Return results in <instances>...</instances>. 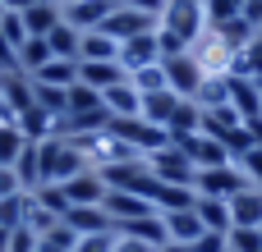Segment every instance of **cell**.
Masks as SVG:
<instances>
[{"instance_id":"8fae6325","label":"cell","mask_w":262,"mask_h":252,"mask_svg":"<svg viewBox=\"0 0 262 252\" xmlns=\"http://www.w3.org/2000/svg\"><path fill=\"white\" fill-rule=\"evenodd\" d=\"M115 5H120V0H74V5H60V18H64L69 28H78V32H92V28H101V23L111 18Z\"/></svg>"},{"instance_id":"2e32d148","label":"cell","mask_w":262,"mask_h":252,"mask_svg":"<svg viewBox=\"0 0 262 252\" xmlns=\"http://www.w3.org/2000/svg\"><path fill=\"white\" fill-rule=\"evenodd\" d=\"M161 225H166V243H198V239L207 234L193 207H184V211H161Z\"/></svg>"},{"instance_id":"b9f144b4","label":"cell","mask_w":262,"mask_h":252,"mask_svg":"<svg viewBox=\"0 0 262 252\" xmlns=\"http://www.w3.org/2000/svg\"><path fill=\"white\" fill-rule=\"evenodd\" d=\"M9 252H37V234H32L28 225L9 230Z\"/></svg>"},{"instance_id":"e575fe53","label":"cell","mask_w":262,"mask_h":252,"mask_svg":"<svg viewBox=\"0 0 262 252\" xmlns=\"http://www.w3.org/2000/svg\"><path fill=\"white\" fill-rule=\"evenodd\" d=\"M23 147H28V138L18 133V124H14V119H9V124H0V165H14Z\"/></svg>"},{"instance_id":"f35d334b","label":"cell","mask_w":262,"mask_h":252,"mask_svg":"<svg viewBox=\"0 0 262 252\" xmlns=\"http://www.w3.org/2000/svg\"><path fill=\"white\" fill-rule=\"evenodd\" d=\"M0 32H5V41L18 51V46L28 41V23H23V14H9V9H5V14H0Z\"/></svg>"},{"instance_id":"52a82bcc","label":"cell","mask_w":262,"mask_h":252,"mask_svg":"<svg viewBox=\"0 0 262 252\" xmlns=\"http://www.w3.org/2000/svg\"><path fill=\"white\" fill-rule=\"evenodd\" d=\"M101 32H106V37H115V41H129V37H143V32H157V18L120 0V5L111 9V18L101 23Z\"/></svg>"},{"instance_id":"d6a6232c","label":"cell","mask_w":262,"mask_h":252,"mask_svg":"<svg viewBox=\"0 0 262 252\" xmlns=\"http://www.w3.org/2000/svg\"><path fill=\"white\" fill-rule=\"evenodd\" d=\"M28 207H32V193H14V197H0V225L5 230H18L28 220Z\"/></svg>"},{"instance_id":"4dcf8cb0","label":"cell","mask_w":262,"mask_h":252,"mask_svg":"<svg viewBox=\"0 0 262 252\" xmlns=\"http://www.w3.org/2000/svg\"><path fill=\"white\" fill-rule=\"evenodd\" d=\"M32 83H51V87H74L78 83V60H51L41 73H32Z\"/></svg>"},{"instance_id":"9a60e30c","label":"cell","mask_w":262,"mask_h":252,"mask_svg":"<svg viewBox=\"0 0 262 252\" xmlns=\"http://www.w3.org/2000/svg\"><path fill=\"white\" fill-rule=\"evenodd\" d=\"M230 230H262V188H244V193H235L230 202Z\"/></svg>"},{"instance_id":"44dd1931","label":"cell","mask_w":262,"mask_h":252,"mask_svg":"<svg viewBox=\"0 0 262 252\" xmlns=\"http://www.w3.org/2000/svg\"><path fill=\"white\" fill-rule=\"evenodd\" d=\"M166 133H170V142L198 138V133H203V106H198V101H180V110H175V119L166 124Z\"/></svg>"},{"instance_id":"83f0119b","label":"cell","mask_w":262,"mask_h":252,"mask_svg":"<svg viewBox=\"0 0 262 252\" xmlns=\"http://www.w3.org/2000/svg\"><path fill=\"white\" fill-rule=\"evenodd\" d=\"M193 188H180V184H157L152 188V207H157V216L161 211H184V207H193Z\"/></svg>"},{"instance_id":"603a6c76","label":"cell","mask_w":262,"mask_h":252,"mask_svg":"<svg viewBox=\"0 0 262 252\" xmlns=\"http://www.w3.org/2000/svg\"><path fill=\"white\" fill-rule=\"evenodd\" d=\"M230 78L262 83V37H253L244 51H235V55H230Z\"/></svg>"},{"instance_id":"d590c367","label":"cell","mask_w":262,"mask_h":252,"mask_svg":"<svg viewBox=\"0 0 262 252\" xmlns=\"http://www.w3.org/2000/svg\"><path fill=\"white\" fill-rule=\"evenodd\" d=\"M32 197H37V207H41V211H51V216H60V220H64V211H69V197H64V188H60V184H41Z\"/></svg>"},{"instance_id":"4fadbf2b","label":"cell","mask_w":262,"mask_h":252,"mask_svg":"<svg viewBox=\"0 0 262 252\" xmlns=\"http://www.w3.org/2000/svg\"><path fill=\"white\" fill-rule=\"evenodd\" d=\"M101 106H106L111 119H138V115H143V92L124 78V83H115V87L101 92Z\"/></svg>"},{"instance_id":"5b68a950","label":"cell","mask_w":262,"mask_h":252,"mask_svg":"<svg viewBox=\"0 0 262 252\" xmlns=\"http://www.w3.org/2000/svg\"><path fill=\"white\" fill-rule=\"evenodd\" d=\"M161 73H166V87L175 92V96H184V101H193L198 96V87H203V64L184 51V55H166L161 60Z\"/></svg>"},{"instance_id":"6da1fadb","label":"cell","mask_w":262,"mask_h":252,"mask_svg":"<svg viewBox=\"0 0 262 252\" xmlns=\"http://www.w3.org/2000/svg\"><path fill=\"white\" fill-rule=\"evenodd\" d=\"M157 28H166L170 37H180L184 46H193L207 32V9H203V0H170L161 9V23Z\"/></svg>"},{"instance_id":"7bdbcfd3","label":"cell","mask_w":262,"mask_h":252,"mask_svg":"<svg viewBox=\"0 0 262 252\" xmlns=\"http://www.w3.org/2000/svg\"><path fill=\"white\" fill-rule=\"evenodd\" d=\"M111 248H115V234H83L74 252H111Z\"/></svg>"},{"instance_id":"f6af8a7d","label":"cell","mask_w":262,"mask_h":252,"mask_svg":"<svg viewBox=\"0 0 262 252\" xmlns=\"http://www.w3.org/2000/svg\"><path fill=\"white\" fill-rule=\"evenodd\" d=\"M111 252H161V248H152L147 239H134V234H115V248Z\"/></svg>"},{"instance_id":"7c38bea8","label":"cell","mask_w":262,"mask_h":252,"mask_svg":"<svg viewBox=\"0 0 262 252\" xmlns=\"http://www.w3.org/2000/svg\"><path fill=\"white\" fill-rule=\"evenodd\" d=\"M60 188H64L69 207H101V202H106V179H101V170H83V174L64 179Z\"/></svg>"},{"instance_id":"816d5d0a","label":"cell","mask_w":262,"mask_h":252,"mask_svg":"<svg viewBox=\"0 0 262 252\" xmlns=\"http://www.w3.org/2000/svg\"><path fill=\"white\" fill-rule=\"evenodd\" d=\"M161 252H193V243H166Z\"/></svg>"},{"instance_id":"8d00e7d4","label":"cell","mask_w":262,"mask_h":252,"mask_svg":"<svg viewBox=\"0 0 262 252\" xmlns=\"http://www.w3.org/2000/svg\"><path fill=\"white\" fill-rule=\"evenodd\" d=\"M97 106H101V92H97V87H88V83H74V87H69V115L97 110Z\"/></svg>"},{"instance_id":"7402d4cb","label":"cell","mask_w":262,"mask_h":252,"mask_svg":"<svg viewBox=\"0 0 262 252\" xmlns=\"http://www.w3.org/2000/svg\"><path fill=\"white\" fill-rule=\"evenodd\" d=\"M23 23H28V37H46L60 23V0H32L23 9Z\"/></svg>"},{"instance_id":"681fc988","label":"cell","mask_w":262,"mask_h":252,"mask_svg":"<svg viewBox=\"0 0 262 252\" xmlns=\"http://www.w3.org/2000/svg\"><path fill=\"white\" fill-rule=\"evenodd\" d=\"M239 14H244V18L262 32V0H244V9H239Z\"/></svg>"},{"instance_id":"9f6ffc18","label":"cell","mask_w":262,"mask_h":252,"mask_svg":"<svg viewBox=\"0 0 262 252\" xmlns=\"http://www.w3.org/2000/svg\"><path fill=\"white\" fill-rule=\"evenodd\" d=\"M258 37H262V32H258Z\"/></svg>"},{"instance_id":"f546056e","label":"cell","mask_w":262,"mask_h":252,"mask_svg":"<svg viewBox=\"0 0 262 252\" xmlns=\"http://www.w3.org/2000/svg\"><path fill=\"white\" fill-rule=\"evenodd\" d=\"M32 96H37V106H41L46 115H55V119H64V115H69V87H51V83H32Z\"/></svg>"},{"instance_id":"ac0fdd59","label":"cell","mask_w":262,"mask_h":252,"mask_svg":"<svg viewBox=\"0 0 262 252\" xmlns=\"http://www.w3.org/2000/svg\"><path fill=\"white\" fill-rule=\"evenodd\" d=\"M64 225L83 239V234H115V220L101 211V207H69L64 211Z\"/></svg>"},{"instance_id":"11a10c76","label":"cell","mask_w":262,"mask_h":252,"mask_svg":"<svg viewBox=\"0 0 262 252\" xmlns=\"http://www.w3.org/2000/svg\"><path fill=\"white\" fill-rule=\"evenodd\" d=\"M60 5H74V0H60Z\"/></svg>"},{"instance_id":"74e56055","label":"cell","mask_w":262,"mask_h":252,"mask_svg":"<svg viewBox=\"0 0 262 252\" xmlns=\"http://www.w3.org/2000/svg\"><path fill=\"white\" fill-rule=\"evenodd\" d=\"M129 83L147 96V92H161L166 87V73H161V64H147V69H138V73H129Z\"/></svg>"},{"instance_id":"d6986e66","label":"cell","mask_w":262,"mask_h":252,"mask_svg":"<svg viewBox=\"0 0 262 252\" xmlns=\"http://www.w3.org/2000/svg\"><path fill=\"white\" fill-rule=\"evenodd\" d=\"M230 106L239 110L244 124L262 119V83H249V78H230Z\"/></svg>"},{"instance_id":"4316f807","label":"cell","mask_w":262,"mask_h":252,"mask_svg":"<svg viewBox=\"0 0 262 252\" xmlns=\"http://www.w3.org/2000/svg\"><path fill=\"white\" fill-rule=\"evenodd\" d=\"M55 55H51V46H46V37H28L23 46H18V69L32 78V73H41L46 64H51Z\"/></svg>"},{"instance_id":"d4e9b609","label":"cell","mask_w":262,"mask_h":252,"mask_svg":"<svg viewBox=\"0 0 262 252\" xmlns=\"http://www.w3.org/2000/svg\"><path fill=\"white\" fill-rule=\"evenodd\" d=\"M193 211H198L203 230H212V234H230V207H226V202H216V197H193Z\"/></svg>"},{"instance_id":"e0dca14e","label":"cell","mask_w":262,"mask_h":252,"mask_svg":"<svg viewBox=\"0 0 262 252\" xmlns=\"http://www.w3.org/2000/svg\"><path fill=\"white\" fill-rule=\"evenodd\" d=\"M129 73L120 69V60H78V83H88V87H97V92H106V87H115V83H124Z\"/></svg>"},{"instance_id":"5bb4252c","label":"cell","mask_w":262,"mask_h":252,"mask_svg":"<svg viewBox=\"0 0 262 252\" xmlns=\"http://www.w3.org/2000/svg\"><path fill=\"white\" fill-rule=\"evenodd\" d=\"M189 161H193V170H216V165H230V152L216 142V138H207V133H198V138H189V142H175Z\"/></svg>"},{"instance_id":"db71d44e","label":"cell","mask_w":262,"mask_h":252,"mask_svg":"<svg viewBox=\"0 0 262 252\" xmlns=\"http://www.w3.org/2000/svg\"><path fill=\"white\" fill-rule=\"evenodd\" d=\"M0 252H9V230L0 225Z\"/></svg>"},{"instance_id":"1f68e13d","label":"cell","mask_w":262,"mask_h":252,"mask_svg":"<svg viewBox=\"0 0 262 252\" xmlns=\"http://www.w3.org/2000/svg\"><path fill=\"white\" fill-rule=\"evenodd\" d=\"M203 110H216V106H230V73H221V78H203V87H198V96H193Z\"/></svg>"},{"instance_id":"bcb514c9","label":"cell","mask_w":262,"mask_h":252,"mask_svg":"<svg viewBox=\"0 0 262 252\" xmlns=\"http://www.w3.org/2000/svg\"><path fill=\"white\" fill-rule=\"evenodd\" d=\"M14 193H23V184H18L14 165H0V197H14Z\"/></svg>"},{"instance_id":"cb8c5ba5","label":"cell","mask_w":262,"mask_h":252,"mask_svg":"<svg viewBox=\"0 0 262 252\" xmlns=\"http://www.w3.org/2000/svg\"><path fill=\"white\" fill-rule=\"evenodd\" d=\"M115 55H120V41L106 37L101 28H92V32L78 37V60H115Z\"/></svg>"},{"instance_id":"8992f818","label":"cell","mask_w":262,"mask_h":252,"mask_svg":"<svg viewBox=\"0 0 262 252\" xmlns=\"http://www.w3.org/2000/svg\"><path fill=\"white\" fill-rule=\"evenodd\" d=\"M147 165H152V174H157V184H180V188H193V161L175 147V142H166L161 152H152V156H143Z\"/></svg>"},{"instance_id":"c3c4849f","label":"cell","mask_w":262,"mask_h":252,"mask_svg":"<svg viewBox=\"0 0 262 252\" xmlns=\"http://www.w3.org/2000/svg\"><path fill=\"white\" fill-rule=\"evenodd\" d=\"M0 69H18V51L5 41V32H0Z\"/></svg>"},{"instance_id":"ffe728a7","label":"cell","mask_w":262,"mask_h":252,"mask_svg":"<svg viewBox=\"0 0 262 252\" xmlns=\"http://www.w3.org/2000/svg\"><path fill=\"white\" fill-rule=\"evenodd\" d=\"M180 101H184V96H175L170 87H161V92H147V96H143V119H147V124H157V129H166V124L175 119Z\"/></svg>"},{"instance_id":"f1b7e54d","label":"cell","mask_w":262,"mask_h":252,"mask_svg":"<svg viewBox=\"0 0 262 252\" xmlns=\"http://www.w3.org/2000/svg\"><path fill=\"white\" fill-rule=\"evenodd\" d=\"M212 28H216V37H221V41H226L230 51H244V46H249V41L258 37V28H253V23L244 18V14H239V18H226V23H212Z\"/></svg>"},{"instance_id":"60d3db41","label":"cell","mask_w":262,"mask_h":252,"mask_svg":"<svg viewBox=\"0 0 262 252\" xmlns=\"http://www.w3.org/2000/svg\"><path fill=\"white\" fill-rule=\"evenodd\" d=\"M235 165L249 174V184H253V188H262V147H249V152H244Z\"/></svg>"},{"instance_id":"277c9868","label":"cell","mask_w":262,"mask_h":252,"mask_svg":"<svg viewBox=\"0 0 262 252\" xmlns=\"http://www.w3.org/2000/svg\"><path fill=\"white\" fill-rule=\"evenodd\" d=\"M111 138H120V142L134 147L138 156H152V152H161V147L170 142V133L157 129V124H147L143 115H138V119H111Z\"/></svg>"},{"instance_id":"7dc6e473","label":"cell","mask_w":262,"mask_h":252,"mask_svg":"<svg viewBox=\"0 0 262 252\" xmlns=\"http://www.w3.org/2000/svg\"><path fill=\"white\" fill-rule=\"evenodd\" d=\"M124 5H134V9H143V14H152V18L161 23V9H166L170 0H124Z\"/></svg>"},{"instance_id":"30bf717a","label":"cell","mask_w":262,"mask_h":252,"mask_svg":"<svg viewBox=\"0 0 262 252\" xmlns=\"http://www.w3.org/2000/svg\"><path fill=\"white\" fill-rule=\"evenodd\" d=\"M120 69L124 73H138V69H147V64H161V46H157V32H143V37H129V41H120Z\"/></svg>"},{"instance_id":"f907efd6","label":"cell","mask_w":262,"mask_h":252,"mask_svg":"<svg viewBox=\"0 0 262 252\" xmlns=\"http://www.w3.org/2000/svg\"><path fill=\"white\" fill-rule=\"evenodd\" d=\"M28 5H32V0H0V14H5V9H9V14H23Z\"/></svg>"},{"instance_id":"9c48e42d","label":"cell","mask_w":262,"mask_h":252,"mask_svg":"<svg viewBox=\"0 0 262 252\" xmlns=\"http://www.w3.org/2000/svg\"><path fill=\"white\" fill-rule=\"evenodd\" d=\"M101 211L115 220V230H120V225H129V220L157 216V207H152L147 197H138V193H120V188H106V202H101Z\"/></svg>"},{"instance_id":"836d02e7","label":"cell","mask_w":262,"mask_h":252,"mask_svg":"<svg viewBox=\"0 0 262 252\" xmlns=\"http://www.w3.org/2000/svg\"><path fill=\"white\" fill-rule=\"evenodd\" d=\"M74 248H78V234H74V230H69L64 220H60L55 230H46V234L37 239V252H74Z\"/></svg>"},{"instance_id":"484cf974","label":"cell","mask_w":262,"mask_h":252,"mask_svg":"<svg viewBox=\"0 0 262 252\" xmlns=\"http://www.w3.org/2000/svg\"><path fill=\"white\" fill-rule=\"evenodd\" d=\"M78 37H83V32H78V28H69V23L60 18V23L46 32V46H51V55H55V60H78Z\"/></svg>"},{"instance_id":"ee69618b","label":"cell","mask_w":262,"mask_h":252,"mask_svg":"<svg viewBox=\"0 0 262 252\" xmlns=\"http://www.w3.org/2000/svg\"><path fill=\"white\" fill-rule=\"evenodd\" d=\"M193 252H230V234H212V230H207V234L193 243Z\"/></svg>"},{"instance_id":"ba28073f","label":"cell","mask_w":262,"mask_h":252,"mask_svg":"<svg viewBox=\"0 0 262 252\" xmlns=\"http://www.w3.org/2000/svg\"><path fill=\"white\" fill-rule=\"evenodd\" d=\"M189 55L203 64V73H207V78H221V73H230V55H235V51L216 37V28H207V32L189 46Z\"/></svg>"},{"instance_id":"7a4b0ae2","label":"cell","mask_w":262,"mask_h":252,"mask_svg":"<svg viewBox=\"0 0 262 252\" xmlns=\"http://www.w3.org/2000/svg\"><path fill=\"white\" fill-rule=\"evenodd\" d=\"M101 179H106V188H120V193H138V197H147V202H152V188H157V174H152V165H147L143 156L106 165V170H101Z\"/></svg>"},{"instance_id":"ab89813d","label":"cell","mask_w":262,"mask_h":252,"mask_svg":"<svg viewBox=\"0 0 262 252\" xmlns=\"http://www.w3.org/2000/svg\"><path fill=\"white\" fill-rule=\"evenodd\" d=\"M203 9H207V28H212V23H226V18H239L244 0H203Z\"/></svg>"},{"instance_id":"3957f363","label":"cell","mask_w":262,"mask_h":252,"mask_svg":"<svg viewBox=\"0 0 262 252\" xmlns=\"http://www.w3.org/2000/svg\"><path fill=\"white\" fill-rule=\"evenodd\" d=\"M249 188V174L230 161V165H216V170H198L193 174V193L198 197H216V202H230L235 193Z\"/></svg>"},{"instance_id":"f5cc1de1","label":"cell","mask_w":262,"mask_h":252,"mask_svg":"<svg viewBox=\"0 0 262 252\" xmlns=\"http://www.w3.org/2000/svg\"><path fill=\"white\" fill-rule=\"evenodd\" d=\"M14 115H9V106H5V96H0V124H9Z\"/></svg>"}]
</instances>
